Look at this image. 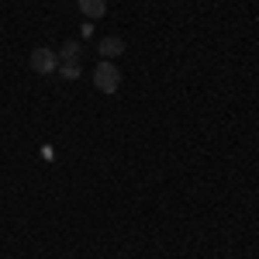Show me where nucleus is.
<instances>
[{
	"label": "nucleus",
	"mask_w": 259,
	"mask_h": 259,
	"mask_svg": "<svg viewBox=\"0 0 259 259\" xmlns=\"http://www.w3.org/2000/svg\"><path fill=\"white\" fill-rule=\"evenodd\" d=\"M104 59H118L121 52H124V38H118V35H111V38H100V49H97Z\"/></svg>",
	"instance_id": "obj_4"
},
{
	"label": "nucleus",
	"mask_w": 259,
	"mask_h": 259,
	"mask_svg": "<svg viewBox=\"0 0 259 259\" xmlns=\"http://www.w3.org/2000/svg\"><path fill=\"white\" fill-rule=\"evenodd\" d=\"M80 52H83L80 41H66V45L59 49V66L62 62H80Z\"/></svg>",
	"instance_id": "obj_5"
},
{
	"label": "nucleus",
	"mask_w": 259,
	"mask_h": 259,
	"mask_svg": "<svg viewBox=\"0 0 259 259\" xmlns=\"http://www.w3.org/2000/svg\"><path fill=\"white\" fill-rule=\"evenodd\" d=\"M94 87H97L100 94H118V87H121V69H118L111 59H100V66L94 69Z\"/></svg>",
	"instance_id": "obj_1"
},
{
	"label": "nucleus",
	"mask_w": 259,
	"mask_h": 259,
	"mask_svg": "<svg viewBox=\"0 0 259 259\" xmlns=\"http://www.w3.org/2000/svg\"><path fill=\"white\" fill-rule=\"evenodd\" d=\"M76 7L83 11V18H90V21H100L107 14V0H76Z\"/></svg>",
	"instance_id": "obj_3"
},
{
	"label": "nucleus",
	"mask_w": 259,
	"mask_h": 259,
	"mask_svg": "<svg viewBox=\"0 0 259 259\" xmlns=\"http://www.w3.org/2000/svg\"><path fill=\"white\" fill-rule=\"evenodd\" d=\"M59 76H62V80H76V76H80V62H62Z\"/></svg>",
	"instance_id": "obj_6"
},
{
	"label": "nucleus",
	"mask_w": 259,
	"mask_h": 259,
	"mask_svg": "<svg viewBox=\"0 0 259 259\" xmlns=\"http://www.w3.org/2000/svg\"><path fill=\"white\" fill-rule=\"evenodd\" d=\"M28 66H31V73H38V76H52L56 69H59V52L56 49H31V56H28Z\"/></svg>",
	"instance_id": "obj_2"
}]
</instances>
